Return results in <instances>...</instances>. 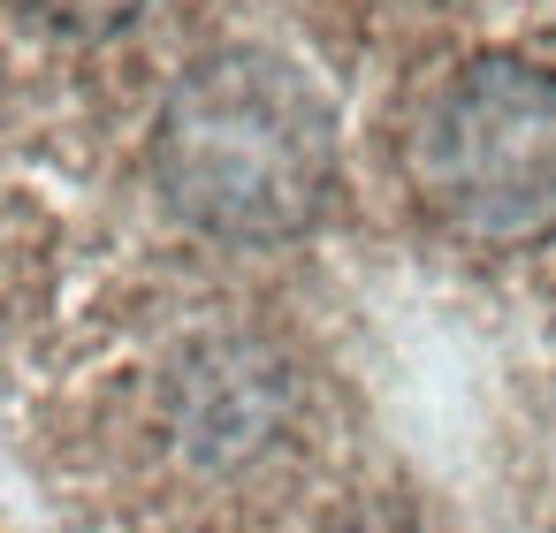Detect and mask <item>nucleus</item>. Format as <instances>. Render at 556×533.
<instances>
[{
	"instance_id": "nucleus-1",
	"label": "nucleus",
	"mask_w": 556,
	"mask_h": 533,
	"mask_svg": "<svg viewBox=\"0 0 556 533\" xmlns=\"http://www.w3.org/2000/svg\"><path fill=\"white\" fill-rule=\"evenodd\" d=\"M161 199L214 244H290L336 191V107L267 47H222L176 77L153 123Z\"/></svg>"
},
{
	"instance_id": "nucleus-3",
	"label": "nucleus",
	"mask_w": 556,
	"mask_h": 533,
	"mask_svg": "<svg viewBox=\"0 0 556 533\" xmlns=\"http://www.w3.org/2000/svg\"><path fill=\"white\" fill-rule=\"evenodd\" d=\"M24 9L54 31H77V39H100V31H123L146 0H24Z\"/></svg>"
},
{
	"instance_id": "nucleus-2",
	"label": "nucleus",
	"mask_w": 556,
	"mask_h": 533,
	"mask_svg": "<svg viewBox=\"0 0 556 533\" xmlns=\"http://www.w3.org/2000/svg\"><path fill=\"white\" fill-rule=\"evenodd\" d=\"M404 183L419 214L472 252H533L556 237V69L472 54L434 77L404 123Z\"/></svg>"
}]
</instances>
